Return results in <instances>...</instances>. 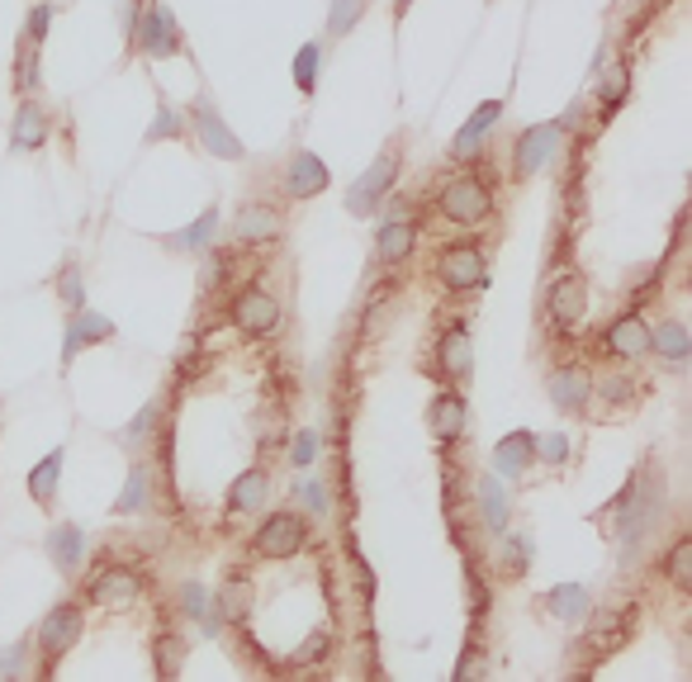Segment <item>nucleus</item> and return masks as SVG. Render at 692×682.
I'll return each mask as SVG.
<instances>
[{"label":"nucleus","instance_id":"nucleus-36","mask_svg":"<svg viewBox=\"0 0 692 682\" xmlns=\"http://www.w3.org/2000/svg\"><path fill=\"white\" fill-rule=\"evenodd\" d=\"M152 664H156V673H162V678H176L180 673V664H186V640H180L176 631H162V635H156L152 640Z\"/></svg>","mask_w":692,"mask_h":682},{"label":"nucleus","instance_id":"nucleus-34","mask_svg":"<svg viewBox=\"0 0 692 682\" xmlns=\"http://www.w3.org/2000/svg\"><path fill=\"white\" fill-rule=\"evenodd\" d=\"M503 579H521L531 569V535L527 531H503V555H499Z\"/></svg>","mask_w":692,"mask_h":682},{"label":"nucleus","instance_id":"nucleus-27","mask_svg":"<svg viewBox=\"0 0 692 682\" xmlns=\"http://www.w3.org/2000/svg\"><path fill=\"white\" fill-rule=\"evenodd\" d=\"M214 232H218V209H204L194 223H186L180 232H166V238H156L166 247V252H180V256H200L209 252V242H214Z\"/></svg>","mask_w":692,"mask_h":682},{"label":"nucleus","instance_id":"nucleus-13","mask_svg":"<svg viewBox=\"0 0 692 682\" xmlns=\"http://www.w3.org/2000/svg\"><path fill=\"white\" fill-rule=\"evenodd\" d=\"M545 313H551V323L559 332H569V327L583 323V313H589V285H583L579 270L559 275V280L545 290Z\"/></svg>","mask_w":692,"mask_h":682},{"label":"nucleus","instance_id":"nucleus-16","mask_svg":"<svg viewBox=\"0 0 692 682\" xmlns=\"http://www.w3.org/2000/svg\"><path fill=\"white\" fill-rule=\"evenodd\" d=\"M437 370L446 384H465L469 370H475V346H469V327L465 323H451L437 341Z\"/></svg>","mask_w":692,"mask_h":682},{"label":"nucleus","instance_id":"nucleus-18","mask_svg":"<svg viewBox=\"0 0 692 682\" xmlns=\"http://www.w3.org/2000/svg\"><path fill=\"white\" fill-rule=\"evenodd\" d=\"M48 138H52V114L38 100L24 96L15 119H10V152H38L48 148Z\"/></svg>","mask_w":692,"mask_h":682},{"label":"nucleus","instance_id":"nucleus-24","mask_svg":"<svg viewBox=\"0 0 692 682\" xmlns=\"http://www.w3.org/2000/svg\"><path fill=\"white\" fill-rule=\"evenodd\" d=\"M285 228V218H280V209L276 204H238V218H232V232H238V242H270L276 232Z\"/></svg>","mask_w":692,"mask_h":682},{"label":"nucleus","instance_id":"nucleus-31","mask_svg":"<svg viewBox=\"0 0 692 682\" xmlns=\"http://www.w3.org/2000/svg\"><path fill=\"white\" fill-rule=\"evenodd\" d=\"M650 351L655 356H664L669 365H683L692 356V337H688V327L678 323V318H664L659 327H650Z\"/></svg>","mask_w":692,"mask_h":682},{"label":"nucleus","instance_id":"nucleus-8","mask_svg":"<svg viewBox=\"0 0 692 682\" xmlns=\"http://www.w3.org/2000/svg\"><path fill=\"white\" fill-rule=\"evenodd\" d=\"M81 640V607L76 602H58L48 607V616L38 621V649H43V673L62 654H72V645Z\"/></svg>","mask_w":692,"mask_h":682},{"label":"nucleus","instance_id":"nucleus-6","mask_svg":"<svg viewBox=\"0 0 692 682\" xmlns=\"http://www.w3.org/2000/svg\"><path fill=\"white\" fill-rule=\"evenodd\" d=\"M559 142H565V128H559V119H545V124L521 128L517 142H513V180L541 176V171L559 156Z\"/></svg>","mask_w":692,"mask_h":682},{"label":"nucleus","instance_id":"nucleus-19","mask_svg":"<svg viewBox=\"0 0 692 682\" xmlns=\"http://www.w3.org/2000/svg\"><path fill=\"white\" fill-rule=\"evenodd\" d=\"M427 427H432V437H437L441 445L461 441L465 431H469V403H465V393H437L432 408H427Z\"/></svg>","mask_w":692,"mask_h":682},{"label":"nucleus","instance_id":"nucleus-30","mask_svg":"<svg viewBox=\"0 0 692 682\" xmlns=\"http://www.w3.org/2000/svg\"><path fill=\"white\" fill-rule=\"evenodd\" d=\"M214 607H218V616H224V621L242 626L247 616H252V579H247V573H238V569H232L228 579H224V588H218Z\"/></svg>","mask_w":692,"mask_h":682},{"label":"nucleus","instance_id":"nucleus-35","mask_svg":"<svg viewBox=\"0 0 692 682\" xmlns=\"http://www.w3.org/2000/svg\"><path fill=\"white\" fill-rule=\"evenodd\" d=\"M664 579H669L674 588H692V535H678V541L669 545V555H664Z\"/></svg>","mask_w":692,"mask_h":682},{"label":"nucleus","instance_id":"nucleus-41","mask_svg":"<svg viewBox=\"0 0 692 682\" xmlns=\"http://www.w3.org/2000/svg\"><path fill=\"white\" fill-rule=\"evenodd\" d=\"M365 10H370V0H332V5H328V34L347 38L365 20Z\"/></svg>","mask_w":692,"mask_h":682},{"label":"nucleus","instance_id":"nucleus-20","mask_svg":"<svg viewBox=\"0 0 692 682\" xmlns=\"http://www.w3.org/2000/svg\"><path fill=\"white\" fill-rule=\"evenodd\" d=\"M537 465V437L531 431H507V437L493 445V475L499 479H521Z\"/></svg>","mask_w":692,"mask_h":682},{"label":"nucleus","instance_id":"nucleus-48","mask_svg":"<svg viewBox=\"0 0 692 682\" xmlns=\"http://www.w3.org/2000/svg\"><path fill=\"white\" fill-rule=\"evenodd\" d=\"M385 318H389V294H375L370 308H365V323H361V341H375L385 332Z\"/></svg>","mask_w":692,"mask_h":682},{"label":"nucleus","instance_id":"nucleus-29","mask_svg":"<svg viewBox=\"0 0 692 682\" xmlns=\"http://www.w3.org/2000/svg\"><path fill=\"white\" fill-rule=\"evenodd\" d=\"M541 607L555 616V621H583L593 607V597H589V588L583 583H555L551 593L541 597Z\"/></svg>","mask_w":692,"mask_h":682},{"label":"nucleus","instance_id":"nucleus-43","mask_svg":"<svg viewBox=\"0 0 692 682\" xmlns=\"http://www.w3.org/2000/svg\"><path fill=\"white\" fill-rule=\"evenodd\" d=\"M328 654H332V635H328V631H313L304 645L290 654V668H318L323 659H328Z\"/></svg>","mask_w":692,"mask_h":682},{"label":"nucleus","instance_id":"nucleus-28","mask_svg":"<svg viewBox=\"0 0 692 682\" xmlns=\"http://www.w3.org/2000/svg\"><path fill=\"white\" fill-rule=\"evenodd\" d=\"M266 497H270V475L261 465H252V469H242V475L232 479L228 512H256V507H266Z\"/></svg>","mask_w":692,"mask_h":682},{"label":"nucleus","instance_id":"nucleus-46","mask_svg":"<svg viewBox=\"0 0 692 682\" xmlns=\"http://www.w3.org/2000/svg\"><path fill=\"white\" fill-rule=\"evenodd\" d=\"M156 413H162V403H156V399H152V403H148V408H142V413L134 417V422H128V427L119 431V441L128 445V451H138V445H142V437H148V431L156 427Z\"/></svg>","mask_w":692,"mask_h":682},{"label":"nucleus","instance_id":"nucleus-11","mask_svg":"<svg viewBox=\"0 0 692 682\" xmlns=\"http://www.w3.org/2000/svg\"><path fill=\"white\" fill-rule=\"evenodd\" d=\"M485 275H489V266H485V252H479L475 242H455V247H446V252L437 256V280L446 285L451 294L479 290Z\"/></svg>","mask_w":692,"mask_h":682},{"label":"nucleus","instance_id":"nucleus-9","mask_svg":"<svg viewBox=\"0 0 692 682\" xmlns=\"http://www.w3.org/2000/svg\"><path fill=\"white\" fill-rule=\"evenodd\" d=\"M232 327L242 337H276L280 332V299L266 294L261 285H247V290L232 299Z\"/></svg>","mask_w":692,"mask_h":682},{"label":"nucleus","instance_id":"nucleus-22","mask_svg":"<svg viewBox=\"0 0 692 682\" xmlns=\"http://www.w3.org/2000/svg\"><path fill=\"white\" fill-rule=\"evenodd\" d=\"M503 110H507L503 100H485L475 114H469L465 128L451 138V156H455V162H465V156H479V142H485V138H489V128L503 119Z\"/></svg>","mask_w":692,"mask_h":682},{"label":"nucleus","instance_id":"nucleus-51","mask_svg":"<svg viewBox=\"0 0 692 682\" xmlns=\"http://www.w3.org/2000/svg\"><path fill=\"white\" fill-rule=\"evenodd\" d=\"M24 654H29V640H20L15 649H5V654H0V673H10V678H15V673H24Z\"/></svg>","mask_w":692,"mask_h":682},{"label":"nucleus","instance_id":"nucleus-26","mask_svg":"<svg viewBox=\"0 0 692 682\" xmlns=\"http://www.w3.org/2000/svg\"><path fill=\"white\" fill-rule=\"evenodd\" d=\"M176 597H180V611H186L190 621L200 626V631H204L209 640L224 631V616H218V607H214V593H209V588H204L200 579H186V583H180V593H176Z\"/></svg>","mask_w":692,"mask_h":682},{"label":"nucleus","instance_id":"nucleus-5","mask_svg":"<svg viewBox=\"0 0 692 682\" xmlns=\"http://www.w3.org/2000/svg\"><path fill=\"white\" fill-rule=\"evenodd\" d=\"M186 114H190V128H194L200 152L218 156V162H242V156H247V142L224 124V114L214 110V100H209V96H194Z\"/></svg>","mask_w":692,"mask_h":682},{"label":"nucleus","instance_id":"nucleus-7","mask_svg":"<svg viewBox=\"0 0 692 682\" xmlns=\"http://www.w3.org/2000/svg\"><path fill=\"white\" fill-rule=\"evenodd\" d=\"M252 550L261 559H294L309 550V521L299 512H270L252 535Z\"/></svg>","mask_w":692,"mask_h":682},{"label":"nucleus","instance_id":"nucleus-39","mask_svg":"<svg viewBox=\"0 0 692 682\" xmlns=\"http://www.w3.org/2000/svg\"><path fill=\"white\" fill-rule=\"evenodd\" d=\"M180 138H186V119H180L172 104L162 100V104H156V119L148 124V134H142V142L152 148V142H180Z\"/></svg>","mask_w":692,"mask_h":682},{"label":"nucleus","instance_id":"nucleus-25","mask_svg":"<svg viewBox=\"0 0 692 682\" xmlns=\"http://www.w3.org/2000/svg\"><path fill=\"white\" fill-rule=\"evenodd\" d=\"M479 517H485L489 535L507 531V521H513V493H507V479H499V475L479 479Z\"/></svg>","mask_w":692,"mask_h":682},{"label":"nucleus","instance_id":"nucleus-49","mask_svg":"<svg viewBox=\"0 0 692 682\" xmlns=\"http://www.w3.org/2000/svg\"><path fill=\"white\" fill-rule=\"evenodd\" d=\"M636 375H612V379H603V384H597V393H603L607 403H631L636 399V384H631Z\"/></svg>","mask_w":692,"mask_h":682},{"label":"nucleus","instance_id":"nucleus-1","mask_svg":"<svg viewBox=\"0 0 692 682\" xmlns=\"http://www.w3.org/2000/svg\"><path fill=\"white\" fill-rule=\"evenodd\" d=\"M603 517L612 521V541L621 550H636L664 517V469L655 465V455L631 469V479L621 483V493L603 507Z\"/></svg>","mask_w":692,"mask_h":682},{"label":"nucleus","instance_id":"nucleus-2","mask_svg":"<svg viewBox=\"0 0 692 682\" xmlns=\"http://www.w3.org/2000/svg\"><path fill=\"white\" fill-rule=\"evenodd\" d=\"M128 52H134V58H152V62H172L186 52V34H180V24H176L166 0H148V5H142L134 34H128Z\"/></svg>","mask_w":692,"mask_h":682},{"label":"nucleus","instance_id":"nucleus-23","mask_svg":"<svg viewBox=\"0 0 692 682\" xmlns=\"http://www.w3.org/2000/svg\"><path fill=\"white\" fill-rule=\"evenodd\" d=\"M413 247H417V223H408V218H385L375 228V256H380V266H403L413 256Z\"/></svg>","mask_w":692,"mask_h":682},{"label":"nucleus","instance_id":"nucleus-12","mask_svg":"<svg viewBox=\"0 0 692 682\" xmlns=\"http://www.w3.org/2000/svg\"><path fill=\"white\" fill-rule=\"evenodd\" d=\"M104 341H114V323L104 318L96 308H72L67 313V332H62V375L76 365L86 346H104Z\"/></svg>","mask_w":692,"mask_h":682},{"label":"nucleus","instance_id":"nucleus-37","mask_svg":"<svg viewBox=\"0 0 692 682\" xmlns=\"http://www.w3.org/2000/svg\"><path fill=\"white\" fill-rule=\"evenodd\" d=\"M626 90H631V72H626V67H612V72H607V81H603V90H597V110H603L597 119L607 124L612 114L621 110V104H626Z\"/></svg>","mask_w":692,"mask_h":682},{"label":"nucleus","instance_id":"nucleus-32","mask_svg":"<svg viewBox=\"0 0 692 682\" xmlns=\"http://www.w3.org/2000/svg\"><path fill=\"white\" fill-rule=\"evenodd\" d=\"M62 460H67V451H48L43 460H38L34 469H29V497L38 507H52V497H58V483H62Z\"/></svg>","mask_w":692,"mask_h":682},{"label":"nucleus","instance_id":"nucleus-4","mask_svg":"<svg viewBox=\"0 0 692 682\" xmlns=\"http://www.w3.org/2000/svg\"><path fill=\"white\" fill-rule=\"evenodd\" d=\"M437 209L455 228H475V223H485L493 214V190L479 176H451L437 194Z\"/></svg>","mask_w":692,"mask_h":682},{"label":"nucleus","instance_id":"nucleus-53","mask_svg":"<svg viewBox=\"0 0 692 682\" xmlns=\"http://www.w3.org/2000/svg\"><path fill=\"white\" fill-rule=\"evenodd\" d=\"M417 5V0H394V24H403V20H408V10Z\"/></svg>","mask_w":692,"mask_h":682},{"label":"nucleus","instance_id":"nucleus-47","mask_svg":"<svg viewBox=\"0 0 692 682\" xmlns=\"http://www.w3.org/2000/svg\"><path fill=\"white\" fill-rule=\"evenodd\" d=\"M537 460H545V465H565L569 460V437H565V431H545V437H537Z\"/></svg>","mask_w":692,"mask_h":682},{"label":"nucleus","instance_id":"nucleus-52","mask_svg":"<svg viewBox=\"0 0 692 682\" xmlns=\"http://www.w3.org/2000/svg\"><path fill=\"white\" fill-rule=\"evenodd\" d=\"M142 5H148V0H124V38L134 34V24H138V15H142Z\"/></svg>","mask_w":692,"mask_h":682},{"label":"nucleus","instance_id":"nucleus-15","mask_svg":"<svg viewBox=\"0 0 692 682\" xmlns=\"http://www.w3.org/2000/svg\"><path fill=\"white\" fill-rule=\"evenodd\" d=\"M545 393H551V403L565 417H583L589 413V399H593V375L579 370V365H559V370L545 379Z\"/></svg>","mask_w":692,"mask_h":682},{"label":"nucleus","instance_id":"nucleus-10","mask_svg":"<svg viewBox=\"0 0 692 682\" xmlns=\"http://www.w3.org/2000/svg\"><path fill=\"white\" fill-rule=\"evenodd\" d=\"M86 597H90V607L128 611V607H138V597H142V573L124 569V564H110V569H100L96 579H90Z\"/></svg>","mask_w":692,"mask_h":682},{"label":"nucleus","instance_id":"nucleus-3","mask_svg":"<svg viewBox=\"0 0 692 682\" xmlns=\"http://www.w3.org/2000/svg\"><path fill=\"white\" fill-rule=\"evenodd\" d=\"M399 166H403V152H399V142H389V148L375 156L370 166L361 171L356 180H351V190H347V214H356V218H370L375 209L385 204V194L394 190V180H399Z\"/></svg>","mask_w":692,"mask_h":682},{"label":"nucleus","instance_id":"nucleus-45","mask_svg":"<svg viewBox=\"0 0 692 682\" xmlns=\"http://www.w3.org/2000/svg\"><path fill=\"white\" fill-rule=\"evenodd\" d=\"M318 455H323V437H318L313 427H304V431L294 437V445H290V465H294V469H309L313 460H318Z\"/></svg>","mask_w":692,"mask_h":682},{"label":"nucleus","instance_id":"nucleus-33","mask_svg":"<svg viewBox=\"0 0 692 682\" xmlns=\"http://www.w3.org/2000/svg\"><path fill=\"white\" fill-rule=\"evenodd\" d=\"M294 90L304 100H313L318 96V76H323V38H313V43H304L294 52Z\"/></svg>","mask_w":692,"mask_h":682},{"label":"nucleus","instance_id":"nucleus-44","mask_svg":"<svg viewBox=\"0 0 692 682\" xmlns=\"http://www.w3.org/2000/svg\"><path fill=\"white\" fill-rule=\"evenodd\" d=\"M294 503L313 512V517H328V483L323 479H299L294 483Z\"/></svg>","mask_w":692,"mask_h":682},{"label":"nucleus","instance_id":"nucleus-14","mask_svg":"<svg viewBox=\"0 0 692 682\" xmlns=\"http://www.w3.org/2000/svg\"><path fill=\"white\" fill-rule=\"evenodd\" d=\"M328 186H332L328 162L313 148H299L290 156V166H285V194H290V200H318Z\"/></svg>","mask_w":692,"mask_h":682},{"label":"nucleus","instance_id":"nucleus-17","mask_svg":"<svg viewBox=\"0 0 692 682\" xmlns=\"http://www.w3.org/2000/svg\"><path fill=\"white\" fill-rule=\"evenodd\" d=\"M603 351H607V356H617V361L645 356V351H650V323L636 308L621 313V318H612L603 327Z\"/></svg>","mask_w":692,"mask_h":682},{"label":"nucleus","instance_id":"nucleus-40","mask_svg":"<svg viewBox=\"0 0 692 682\" xmlns=\"http://www.w3.org/2000/svg\"><path fill=\"white\" fill-rule=\"evenodd\" d=\"M148 489H152L148 469L134 465V475H128V489H124L119 497H114V517H128V512H142V507H148V497H152Z\"/></svg>","mask_w":692,"mask_h":682},{"label":"nucleus","instance_id":"nucleus-42","mask_svg":"<svg viewBox=\"0 0 692 682\" xmlns=\"http://www.w3.org/2000/svg\"><path fill=\"white\" fill-rule=\"evenodd\" d=\"M52 20H58V5H52V0H38L29 15H24V43H29V48H43Z\"/></svg>","mask_w":692,"mask_h":682},{"label":"nucleus","instance_id":"nucleus-38","mask_svg":"<svg viewBox=\"0 0 692 682\" xmlns=\"http://www.w3.org/2000/svg\"><path fill=\"white\" fill-rule=\"evenodd\" d=\"M52 290H58V299L67 304V313L72 308H86V280H81V266L67 256L62 261V270H58V280H52Z\"/></svg>","mask_w":692,"mask_h":682},{"label":"nucleus","instance_id":"nucleus-21","mask_svg":"<svg viewBox=\"0 0 692 682\" xmlns=\"http://www.w3.org/2000/svg\"><path fill=\"white\" fill-rule=\"evenodd\" d=\"M43 550H48V559L58 564V573H81V564H86V531L81 527H72V521H62V527H52L43 535Z\"/></svg>","mask_w":692,"mask_h":682},{"label":"nucleus","instance_id":"nucleus-50","mask_svg":"<svg viewBox=\"0 0 692 682\" xmlns=\"http://www.w3.org/2000/svg\"><path fill=\"white\" fill-rule=\"evenodd\" d=\"M15 67H20V90H24V96H29V90L38 86V58H34V48H20Z\"/></svg>","mask_w":692,"mask_h":682}]
</instances>
